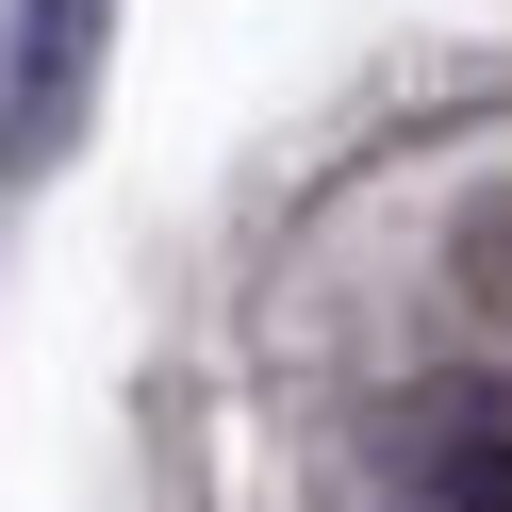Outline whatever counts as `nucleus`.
I'll return each instance as SVG.
<instances>
[{
    "mask_svg": "<svg viewBox=\"0 0 512 512\" xmlns=\"http://www.w3.org/2000/svg\"><path fill=\"white\" fill-rule=\"evenodd\" d=\"M446 281H463V298H479V314L512 331V182H496V199L463 215V232H446Z\"/></svg>",
    "mask_w": 512,
    "mask_h": 512,
    "instance_id": "7ed1b4c3",
    "label": "nucleus"
},
{
    "mask_svg": "<svg viewBox=\"0 0 512 512\" xmlns=\"http://www.w3.org/2000/svg\"><path fill=\"white\" fill-rule=\"evenodd\" d=\"M100 17L116 0H34V34H17V116H0V166H50L83 116V83H100Z\"/></svg>",
    "mask_w": 512,
    "mask_h": 512,
    "instance_id": "f257e3e1",
    "label": "nucleus"
},
{
    "mask_svg": "<svg viewBox=\"0 0 512 512\" xmlns=\"http://www.w3.org/2000/svg\"><path fill=\"white\" fill-rule=\"evenodd\" d=\"M430 496L446 512H512V413H446L430 430Z\"/></svg>",
    "mask_w": 512,
    "mask_h": 512,
    "instance_id": "f03ea898",
    "label": "nucleus"
}]
</instances>
